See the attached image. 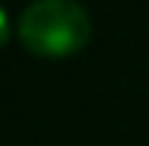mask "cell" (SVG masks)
I'll return each mask as SVG.
<instances>
[{"mask_svg": "<svg viewBox=\"0 0 149 146\" xmlns=\"http://www.w3.org/2000/svg\"><path fill=\"white\" fill-rule=\"evenodd\" d=\"M19 41L32 54L63 57L89 41L92 19L79 0H29L19 13Z\"/></svg>", "mask_w": 149, "mask_h": 146, "instance_id": "obj_1", "label": "cell"}, {"mask_svg": "<svg viewBox=\"0 0 149 146\" xmlns=\"http://www.w3.org/2000/svg\"><path fill=\"white\" fill-rule=\"evenodd\" d=\"M6 35H10V16H6V10L0 6V45L6 41Z\"/></svg>", "mask_w": 149, "mask_h": 146, "instance_id": "obj_2", "label": "cell"}]
</instances>
